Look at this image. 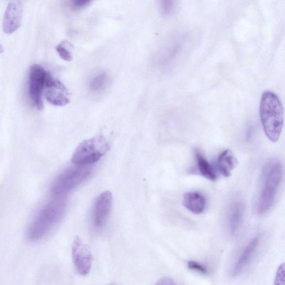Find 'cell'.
Returning <instances> with one entry per match:
<instances>
[{
	"label": "cell",
	"instance_id": "1",
	"mask_svg": "<svg viewBox=\"0 0 285 285\" xmlns=\"http://www.w3.org/2000/svg\"><path fill=\"white\" fill-rule=\"evenodd\" d=\"M283 176V168L279 160L270 159L263 166L260 188L256 202V211L259 215H264L273 206Z\"/></svg>",
	"mask_w": 285,
	"mask_h": 285
},
{
	"label": "cell",
	"instance_id": "2",
	"mask_svg": "<svg viewBox=\"0 0 285 285\" xmlns=\"http://www.w3.org/2000/svg\"><path fill=\"white\" fill-rule=\"evenodd\" d=\"M260 115L266 137L271 142H278L283 128L284 109L279 97L273 92L263 93Z\"/></svg>",
	"mask_w": 285,
	"mask_h": 285
},
{
	"label": "cell",
	"instance_id": "3",
	"mask_svg": "<svg viewBox=\"0 0 285 285\" xmlns=\"http://www.w3.org/2000/svg\"><path fill=\"white\" fill-rule=\"evenodd\" d=\"M66 207L63 196L56 197L42 209L30 227L28 238L32 241L42 239L60 221Z\"/></svg>",
	"mask_w": 285,
	"mask_h": 285
},
{
	"label": "cell",
	"instance_id": "4",
	"mask_svg": "<svg viewBox=\"0 0 285 285\" xmlns=\"http://www.w3.org/2000/svg\"><path fill=\"white\" fill-rule=\"evenodd\" d=\"M109 148V142L104 136H97L84 140L74 151L71 162L77 166H91L99 161Z\"/></svg>",
	"mask_w": 285,
	"mask_h": 285
},
{
	"label": "cell",
	"instance_id": "5",
	"mask_svg": "<svg viewBox=\"0 0 285 285\" xmlns=\"http://www.w3.org/2000/svg\"><path fill=\"white\" fill-rule=\"evenodd\" d=\"M90 166H77L67 169L57 177L53 183L51 192L55 197L64 196L87 179L91 175Z\"/></svg>",
	"mask_w": 285,
	"mask_h": 285
},
{
	"label": "cell",
	"instance_id": "6",
	"mask_svg": "<svg viewBox=\"0 0 285 285\" xmlns=\"http://www.w3.org/2000/svg\"><path fill=\"white\" fill-rule=\"evenodd\" d=\"M47 72L42 65L34 64L31 66L29 73V92L34 103L39 110H42L44 103L42 94Z\"/></svg>",
	"mask_w": 285,
	"mask_h": 285
},
{
	"label": "cell",
	"instance_id": "7",
	"mask_svg": "<svg viewBox=\"0 0 285 285\" xmlns=\"http://www.w3.org/2000/svg\"><path fill=\"white\" fill-rule=\"evenodd\" d=\"M72 256L74 264L78 273L86 276L90 273L92 264V253L82 239L76 237L72 245Z\"/></svg>",
	"mask_w": 285,
	"mask_h": 285
},
{
	"label": "cell",
	"instance_id": "8",
	"mask_svg": "<svg viewBox=\"0 0 285 285\" xmlns=\"http://www.w3.org/2000/svg\"><path fill=\"white\" fill-rule=\"evenodd\" d=\"M45 87L47 88L46 99L51 104L61 106L69 103V94L64 85L48 72Z\"/></svg>",
	"mask_w": 285,
	"mask_h": 285
},
{
	"label": "cell",
	"instance_id": "9",
	"mask_svg": "<svg viewBox=\"0 0 285 285\" xmlns=\"http://www.w3.org/2000/svg\"><path fill=\"white\" fill-rule=\"evenodd\" d=\"M113 197L110 191H104L97 197L95 209V224L98 228L104 227L112 206Z\"/></svg>",
	"mask_w": 285,
	"mask_h": 285
},
{
	"label": "cell",
	"instance_id": "10",
	"mask_svg": "<svg viewBox=\"0 0 285 285\" xmlns=\"http://www.w3.org/2000/svg\"><path fill=\"white\" fill-rule=\"evenodd\" d=\"M260 238L259 236H255L253 238L246 246L244 247L237 260L235 263L233 270V276L234 277L241 274L242 272L246 269L252 259L254 255L256 253L259 244Z\"/></svg>",
	"mask_w": 285,
	"mask_h": 285
},
{
	"label": "cell",
	"instance_id": "11",
	"mask_svg": "<svg viewBox=\"0 0 285 285\" xmlns=\"http://www.w3.org/2000/svg\"><path fill=\"white\" fill-rule=\"evenodd\" d=\"M22 10L19 3L11 2L8 4L3 19V31L11 34L19 29L21 25Z\"/></svg>",
	"mask_w": 285,
	"mask_h": 285
},
{
	"label": "cell",
	"instance_id": "12",
	"mask_svg": "<svg viewBox=\"0 0 285 285\" xmlns=\"http://www.w3.org/2000/svg\"><path fill=\"white\" fill-rule=\"evenodd\" d=\"M244 209V204L239 199L235 200L230 204L227 215V222L231 235H236L239 230L243 220Z\"/></svg>",
	"mask_w": 285,
	"mask_h": 285
},
{
	"label": "cell",
	"instance_id": "13",
	"mask_svg": "<svg viewBox=\"0 0 285 285\" xmlns=\"http://www.w3.org/2000/svg\"><path fill=\"white\" fill-rule=\"evenodd\" d=\"M184 205L190 212L198 215L206 208V199L198 191H189L184 194Z\"/></svg>",
	"mask_w": 285,
	"mask_h": 285
},
{
	"label": "cell",
	"instance_id": "14",
	"mask_svg": "<svg viewBox=\"0 0 285 285\" xmlns=\"http://www.w3.org/2000/svg\"><path fill=\"white\" fill-rule=\"evenodd\" d=\"M237 164V160L233 151L226 149L220 154L218 158V166L222 175L225 177H229L231 172Z\"/></svg>",
	"mask_w": 285,
	"mask_h": 285
},
{
	"label": "cell",
	"instance_id": "15",
	"mask_svg": "<svg viewBox=\"0 0 285 285\" xmlns=\"http://www.w3.org/2000/svg\"><path fill=\"white\" fill-rule=\"evenodd\" d=\"M194 154L198 171L200 175L208 180L216 181L217 176L215 169L204 157L203 154L198 149L195 150Z\"/></svg>",
	"mask_w": 285,
	"mask_h": 285
},
{
	"label": "cell",
	"instance_id": "16",
	"mask_svg": "<svg viewBox=\"0 0 285 285\" xmlns=\"http://www.w3.org/2000/svg\"><path fill=\"white\" fill-rule=\"evenodd\" d=\"M106 82V75L104 73L100 74L91 80L90 88L93 91H99L104 88Z\"/></svg>",
	"mask_w": 285,
	"mask_h": 285
},
{
	"label": "cell",
	"instance_id": "17",
	"mask_svg": "<svg viewBox=\"0 0 285 285\" xmlns=\"http://www.w3.org/2000/svg\"><path fill=\"white\" fill-rule=\"evenodd\" d=\"M177 0H159L160 8L165 15H170L175 7Z\"/></svg>",
	"mask_w": 285,
	"mask_h": 285
},
{
	"label": "cell",
	"instance_id": "18",
	"mask_svg": "<svg viewBox=\"0 0 285 285\" xmlns=\"http://www.w3.org/2000/svg\"><path fill=\"white\" fill-rule=\"evenodd\" d=\"M56 50L62 60L70 61L73 60L71 52L62 44H59L56 48Z\"/></svg>",
	"mask_w": 285,
	"mask_h": 285
},
{
	"label": "cell",
	"instance_id": "19",
	"mask_svg": "<svg viewBox=\"0 0 285 285\" xmlns=\"http://www.w3.org/2000/svg\"><path fill=\"white\" fill-rule=\"evenodd\" d=\"M93 0H70V6L74 10H79L90 4Z\"/></svg>",
	"mask_w": 285,
	"mask_h": 285
},
{
	"label": "cell",
	"instance_id": "20",
	"mask_svg": "<svg viewBox=\"0 0 285 285\" xmlns=\"http://www.w3.org/2000/svg\"><path fill=\"white\" fill-rule=\"evenodd\" d=\"M188 267L190 269L197 271L198 273L203 275H206L208 273L206 267L194 261H189L188 262Z\"/></svg>",
	"mask_w": 285,
	"mask_h": 285
},
{
	"label": "cell",
	"instance_id": "21",
	"mask_svg": "<svg viewBox=\"0 0 285 285\" xmlns=\"http://www.w3.org/2000/svg\"><path fill=\"white\" fill-rule=\"evenodd\" d=\"M157 284L161 285H175V283L171 278H163L158 281Z\"/></svg>",
	"mask_w": 285,
	"mask_h": 285
},
{
	"label": "cell",
	"instance_id": "22",
	"mask_svg": "<svg viewBox=\"0 0 285 285\" xmlns=\"http://www.w3.org/2000/svg\"><path fill=\"white\" fill-rule=\"evenodd\" d=\"M3 51H4V48H3L1 43H0V54H1V53H3Z\"/></svg>",
	"mask_w": 285,
	"mask_h": 285
}]
</instances>
